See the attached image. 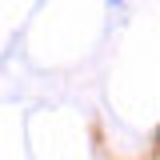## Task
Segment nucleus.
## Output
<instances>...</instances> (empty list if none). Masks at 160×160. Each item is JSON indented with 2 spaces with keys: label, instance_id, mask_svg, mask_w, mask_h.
I'll use <instances>...</instances> for the list:
<instances>
[{
  "label": "nucleus",
  "instance_id": "f257e3e1",
  "mask_svg": "<svg viewBox=\"0 0 160 160\" xmlns=\"http://www.w3.org/2000/svg\"><path fill=\"white\" fill-rule=\"evenodd\" d=\"M112 4H120V0H112Z\"/></svg>",
  "mask_w": 160,
  "mask_h": 160
}]
</instances>
